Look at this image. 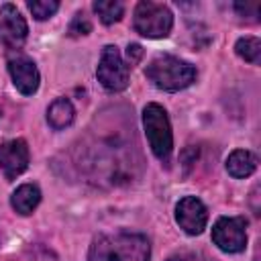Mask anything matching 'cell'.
I'll return each instance as SVG.
<instances>
[{"label":"cell","mask_w":261,"mask_h":261,"mask_svg":"<svg viewBox=\"0 0 261 261\" xmlns=\"http://www.w3.org/2000/svg\"><path fill=\"white\" fill-rule=\"evenodd\" d=\"M151 245L139 232H114L94 239L88 261H149Z\"/></svg>","instance_id":"cell-1"},{"label":"cell","mask_w":261,"mask_h":261,"mask_svg":"<svg viewBox=\"0 0 261 261\" xmlns=\"http://www.w3.org/2000/svg\"><path fill=\"white\" fill-rule=\"evenodd\" d=\"M145 75L163 92H179L196 80V67L175 55H157L149 61Z\"/></svg>","instance_id":"cell-2"},{"label":"cell","mask_w":261,"mask_h":261,"mask_svg":"<svg viewBox=\"0 0 261 261\" xmlns=\"http://www.w3.org/2000/svg\"><path fill=\"white\" fill-rule=\"evenodd\" d=\"M143 126L153 155L159 161H169L173 151V133L165 108L155 102L147 104L143 108Z\"/></svg>","instance_id":"cell-3"},{"label":"cell","mask_w":261,"mask_h":261,"mask_svg":"<svg viewBox=\"0 0 261 261\" xmlns=\"http://www.w3.org/2000/svg\"><path fill=\"white\" fill-rule=\"evenodd\" d=\"M133 27L139 35H143L147 39H163L171 33L173 14H171L169 6L161 4V2L141 0L135 6Z\"/></svg>","instance_id":"cell-4"},{"label":"cell","mask_w":261,"mask_h":261,"mask_svg":"<svg viewBox=\"0 0 261 261\" xmlns=\"http://www.w3.org/2000/svg\"><path fill=\"white\" fill-rule=\"evenodd\" d=\"M96 75H98V82L102 84V88L108 90V92L126 90L128 80H130V69H128V65L124 63L120 51L114 45H106L102 49Z\"/></svg>","instance_id":"cell-5"},{"label":"cell","mask_w":261,"mask_h":261,"mask_svg":"<svg viewBox=\"0 0 261 261\" xmlns=\"http://www.w3.org/2000/svg\"><path fill=\"white\" fill-rule=\"evenodd\" d=\"M212 241L224 253H241L247 247V220L243 216H222L212 226Z\"/></svg>","instance_id":"cell-6"},{"label":"cell","mask_w":261,"mask_h":261,"mask_svg":"<svg viewBox=\"0 0 261 261\" xmlns=\"http://www.w3.org/2000/svg\"><path fill=\"white\" fill-rule=\"evenodd\" d=\"M175 220L188 234H200L208 222V210L196 196H186L175 204Z\"/></svg>","instance_id":"cell-7"},{"label":"cell","mask_w":261,"mask_h":261,"mask_svg":"<svg viewBox=\"0 0 261 261\" xmlns=\"http://www.w3.org/2000/svg\"><path fill=\"white\" fill-rule=\"evenodd\" d=\"M29 27L14 4L0 6V43L8 49H18L27 39Z\"/></svg>","instance_id":"cell-8"},{"label":"cell","mask_w":261,"mask_h":261,"mask_svg":"<svg viewBox=\"0 0 261 261\" xmlns=\"http://www.w3.org/2000/svg\"><path fill=\"white\" fill-rule=\"evenodd\" d=\"M29 145L24 139H12L0 145V171L6 179H16L29 167Z\"/></svg>","instance_id":"cell-9"},{"label":"cell","mask_w":261,"mask_h":261,"mask_svg":"<svg viewBox=\"0 0 261 261\" xmlns=\"http://www.w3.org/2000/svg\"><path fill=\"white\" fill-rule=\"evenodd\" d=\"M8 73L12 77L14 88L20 94L33 96L39 90V82H41L39 69H37L35 61L29 59L27 55H12L8 59Z\"/></svg>","instance_id":"cell-10"},{"label":"cell","mask_w":261,"mask_h":261,"mask_svg":"<svg viewBox=\"0 0 261 261\" xmlns=\"http://www.w3.org/2000/svg\"><path fill=\"white\" fill-rule=\"evenodd\" d=\"M39 202H41V190H39L35 184H22V186H18V188L12 192V196H10L12 208H14L18 214H22V216L31 214V212L39 206Z\"/></svg>","instance_id":"cell-11"},{"label":"cell","mask_w":261,"mask_h":261,"mask_svg":"<svg viewBox=\"0 0 261 261\" xmlns=\"http://www.w3.org/2000/svg\"><path fill=\"white\" fill-rule=\"evenodd\" d=\"M257 169V157L251 153V151H245V149H234L228 159H226V171L237 177V179H243V177H249L253 171Z\"/></svg>","instance_id":"cell-12"},{"label":"cell","mask_w":261,"mask_h":261,"mask_svg":"<svg viewBox=\"0 0 261 261\" xmlns=\"http://www.w3.org/2000/svg\"><path fill=\"white\" fill-rule=\"evenodd\" d=\"M73 116H75V110H73V104L67 98H57L47 108V122L55 130H61V128L69 126L73 122Z\"/></svg>","instance_id":"cell-13"},{"label":"cell","mask_w":261,"mask_h":261,"mask_svg":"<svg viewBox=\"0 0 261 261\" xmlns=\"http://www.w3.org/2000/svg\"><path fill=\"white\" fill-rule=\"evenodd\" d=\"M94 12L100 16L104 24L118 22L124 14V4L118 0H96L94 2Z\"/></svg>","instance_id":"cell-14"},{"label":"cell","mask_w":261,"mask_h":261,"mask_svg":"<svg viewBox=\"0 0 261 261\" xmlns=\"http://www.w3.org/2000/svg\"><path fill=\"white\" fill-rule=\"evenodd\" d=\"M234 51L245 61L257 65L259 59H261V41L257 37H241L237 41V45H234Z\"/></svg>","instance_id":"cell-15"},{"label":"cell","mask_w":261,"mask_h":261,"mask_svg":"<svg viewBox=\"0 0 261 261\" xmlns=\"http://www.w3.org/2000/svg\"><path fill=\"white\" fill-rule=\"evenodd\" d=\"M59 8V2L55 0H35V2H29V10L33 12V16L37 20H47L51 18Z\"/></svg>","instance_id":"cell-16"},{"label":"cell","mask_w":261,"mask_h":261,"mask_svg":"<svg viewBox=\"0 0 261 261\" xmlns=\"http://www.w3.org/2000/svg\"><path fill=\"white\" fill-rule=\"evenodd\" d=\"M90 31H92V24H90L88 16H86L84 12H77V14L73 16L71 24H69V35H71V37H77V35H88Z\"/></svg>","instance_id":"cell-17"},{"label":"cell","mask_w":261,"mask_h":261,"mask_svg":"<svg viewBox=\"0 0 261 261\" xmlns=\"http://www.w3.org/2000/svg\"><path fill=\"white\" fill-rule=\"evenodd\" d=\"M234 10L239 16L243 18H249V20H257L259 16V4L257 2H234Z\"/></svg>","instance_id":"cell-18"},{"label":"cell","mask_w":261,"mask_h":261,"mask_svg":"<svg viewBox=\"0 0 261 261\" xmlns=\"http://www.w3.org/2000/svg\"><path fill=\"white\" fill-rule=\"evenodd\" d=\"M126 53H128V61L135 63V61L141 57L143 51H141V45H128V51H126Z\"/></svg>","instance_id":"cell-19"},{"label":"cell","mask_w":261,"mask_h":261,"mask_svg":"<svg viewBox=\"0 0 261 261\" xmlns=\"http://www.w3.org/2000/svg\"><path fill=\"white\" fill-rule=\"evenodd\" d=\"M167 261H188L186 257H171V259H167Z\"/></svg>","instance_id":"cell-20"}]
</instances>
